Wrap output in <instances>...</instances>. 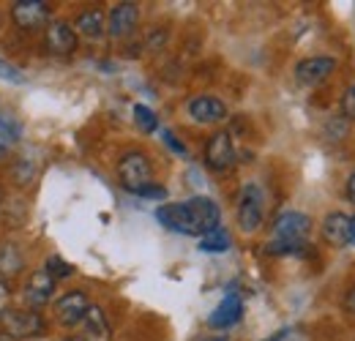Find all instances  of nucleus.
<instances>
[{
  "label": "nucleus",
  "instance_id": "1",
  "mask_svg": "<svg viewBox=\"0 0 355 341\" xmlns=\"http://www.w3.org/2000/svg\"><path fill=\"white\" fill-rule=\"evenodd\" d=\"M156 218L178 235H191V238H202L211 229L219 227L222 211L211 197H191L183 202H167L156 208Z\"/></svg>",
  "mask_w": 355,
  "mask_h": 341
},
{
  "label": "nucleus",
  "instance_id": "2",
  "mask_svg": "<svg viewBox=\"0 0 355 341\" xmlns=\"http://www.w3.org/2000/svg\"><path fill=\"white\" fill-rule=\"evenodd\" d=\"M311 232V218L301 211H284L276 216L270 241H268V254H304L309 246L306 238Z\"/></svg>",
  "mask_w": 355,
  "mask_h": 341
},
{
  "label": "nucleus",
  "instance_id": "3",
  "mask_svg": "<svg viewBox=\"0 0 355 341\" xmlns=\"http://www.w3.org/2000/svg\"><path fill=\"white\" fill-rule=\"evenodd\" d=\"M44 331H46V325L39 311L14 308V311H6V314L0 317V333L8 341L36 339V336H44Z\"/></svg>",
  "mask_w": 355,
  "mask_h": 341
},
{
  "label": "nucleus",
  "instance_id": "4",
  "mask_svg": "<svg viewBox=\"0 0 355 341\" xmlns=\"http://www.w3.org/2000/svg\"><path fill=\"white\" fill-rule=\"evenodd\" d=\"M263 218H266V197H263V189L257 183H246L241 189V197H238V227L241 232L252 235L263 227Z\"/></svg>",
  "mask_w": 355,
  "mask_h": 341
},
{
  "label": "nucleus",
  "instance_id": "5",
  "mask_svg": "<svg viewBox=\"0 0 355 341\" xmlns=\"http://www.w3.org/2000/svg\"><path fill=\"white\" fill-rule=\"evenodd\" d=\"M118 177H121V186H123L129 194H139L145 186L153 183V167H150V161H148L145 153L129 150V153L118 161Z\"/></svg>",
  "mask_w": 355,
  "mask_h": 341
},
{
  "label": "nucleus",
  "instance_id": "6",
  "mask_svg": "<svg viewBox=\"0 0 355 341\" xmlns=\"http://www.w3.org/2000/svg\"><path fill=\"white\" fill-rule=\"evenodd\" d=\"M186 112L194 123L200 126H214V123H222L227 121V104L216 96H194L189 104H186Z\"/></svg>",
  "mask_w": 355,
  "mask_h": 341
},
{
  "label": "nucleus",
  "instance_id": "7",
  "mask_svg": "<svg viewBox=\"0 0 355 341\" xmlns=\"http://www.w3.org/2000/svg\"><path fill=\"white\" fill-rule=\"evenodd\" d=\"M334 71H336V60L331 55H317V58H306L295 66V80L304 87H317L322 85Z\"/></svg>",
  "mask_w": 355,
  "mask_h": 341
},
{
  "label": "nucleus",
  "instance_id": "8",
  "mask_svg": "<svg viewBox=\"0 0 355 341\" xmlns=\"http://www.w3.org/2000/svg\"><path fill=\"white\" fill-rule=\"evenodd\" d=\"M205 164L214 172H224L235 164V145L227 131H216L205 142Z\"/></svg>",
  "mask_w": 355,
  "mask_h": 341
},
{
  "label": "nucleus",
  "instance_id": "9",
  "mask_svg": "<svg viewBox=\"0 0 355 341\" xmlns=\"http://www.w3.org/2000/svg\"><path fill=\"white\" fill-rule=\"evenodd\" d=\"M88 308H90L88 295H85V292H80V290H74V292H66L63 298L55 303V317H58V322H60V325L74 328V325H80V322L85 320Z\"/></svg>",
  "mask_w": 355,
  "mask_h": 341
},
{
  "label": "nucleus",
  "instance_id": "10",
  "mask_svg": "<svg viewBox=\"0 0 355 341\" xmlns=\"http://www.w3.org/2000/svg\"><path fill=\"white\" fill-rule=\"evenodd\" d=\"M11 19L22 28V30H39L42 25L49 22V8L42 0H19L11 8Z\"/></svg>",
  "mask_w": 355,
  "mask_h": 341
},
{
  "label": "nucleus",
  "instance_id": "11",
  "mask_svg": "<svg viewBox=\"0 0 355 341\" xmlns=\"http://www.w3.org/2000/svg\"><path fill=\"white\" fill-rule=\"evenodd\" d=\"M137 22H139V8H137V3H118V6L110 11L107 30H110V36L123 39V36L134 33Z\"/></svg>",
  "mask_w": 355,
  "mask_h": 341
},
{
  "label": "nucleus",
  "instance_id": "12",
  "mask_svg": "<svg viewBox=\"0 0 355 341\" xmlns=\"http://www.w3.org/2000/svg\"><path fill=\"white\" fill-rule=\"evenodd\" d=\"M44 42H46V49L55 52V55H71L77 49V33L66 22H49L46 25Z\"/></svg>",
  "mask_w": 355,
  "mask_h": 341
},
{
  "label": "nucleus",
  "instance_id": "13",
  "mask_svg": "<svg viewBox=\"0 0 355 341\" xmlns=\"http://www.w3.org/2000/svg\"><path fill=\"white\" fill-rule=\"evenodd\" d=\"M80 325H83V341H112V328H110L107 314L101 311V306L90 303L88 314Z\"/></svg>",
  "mask_w": 355,
  "mask_h": 341
},
{
  "label": "nucleus",
  "instance_id": "14",
  "mask_svg": "<svg viewBox=\"0 0 355 341\" xmlns=\"http://www.w3.org/2000/svg\"><path fill=\"white\" fill-rule=\"evenodd\" d=\"M241 317H243V303H241V298H238V295H227V298L214 308V314L208 317V325L216 328V331H227V328H232Z\"/></svg>",
  "mask_w": 355,
  "mask_h": 341
},
{
  "label": "nucleus",
  "instance_id": "15",
  "mask_svg": "<svg viewBox=\"0 0 355 341\" xmlns=\"http://www.w3.org/2000/svg\"><path fill=\"white\" fill-rule=\"evenodd\" d=\"M52 295H55V279L46 270L31 273V279L25 284V298L31 300L33 306H44V303L52 300Z\"/></svg>",
  "mask_w": 355,
  "mask_h": 341
},
{
  "label": "nucleus",
  "instance_id": "16",
  "mask_svg": "<svg viewBox=\"0 0 355 341\" xmlns=\"http://www.w3.org/2000/svg\"><path fill=\"white\" fill-rule=\"evenodd\" d=\"M347 229H350V216L334 211L322 221V241L328 246H347Z\"/></svg>",
  "mask_w": 355,
  "mask_h": 341
},
{
  "label": "nucleus",
  "instance_id": "17",
  "mask_svg": "<svg viewBox=\"0 0 355 341\" xmlns=\"http://www.w3.org/2000/svg\"><path fill=\"white\" fill-rule=\"evenodd\" d=\"M77 30H80L85 39H101L104 30H107V25H104V14H101L98 8L83 11V14L77 17Z\"/></svg>",
  "mask_w": 355,
  "mask_h": 341
},
{
  "label": "nucleus",
  "instance_id": "18",
  "mask_svg": "<svg viewBox=\"0 0 355 341\" xmlns=\"http://www.w3.org/2000/svg\"><path fill=\"white\" fill-rule=\"evenodd\" d=\"M230 246H232V238L224 227H216V229H211L208 235L200 238V252H208V254H222Z\"/></svg>",
  "mask_w": 355,
  "mask_h": 341
},
{
  "label": "nucleus",
  "instance_id": "19",
  "mask_svg": "<svg viewBox=\"0 0 355 341\" xmlns=\"http://www.w3.org/2000/svg\"><path fill=\"white\" fill-rule=\"evenodd\" d=\"M134 123L139 126V131H145V134H153V131L159 128V118H156V112H153L150 107H145V104H137V107H134Z\"/></svg>",
  "mask_w": 355,
  "mask_h": 341
},
{
  "label": "nucleus",
  "instance_id": "20",
  "mask_svg": "<svg viewBox=\"0 0 355 341\" xmlns=\"http://www.w3.org/2000/svg\"><path fill=\"white\" fill-rule=\"evenodd\" d=\"M19 137H22V126H19L11 115H3V112H0V142L8 148V145H14V142H19Z\"/></svg>",
  "mask_w": 355,
  "mask_h": 341
},
{
  "label": "nucleus",
  "instance_id": "21",
  "mask_svg": "<svg viewBox=\"0 0 355 341\" xmlns=\"http://www.w3.org/2000/svg\"><path fill=\"white\" fill-rule=\"evenodd\" d=\"M44 270L55 279V281H58V279H69V276L74 273V268H71L66 259H60V256H49Z\"/></svg>",
  "mask_w": 355,
  "mask_h": 341
},
{
  "label": "nucleus",
  "instance_id": "22",
  "mask_svg": "<svg viewBox=\"0 0 355 341\" xmlns=\"http://www.w3.org/2000/svg\"><path fill=\"white\" fill-rule=\"evenodd\" d=\"M0 268H3L6 273H17V270L22 268V259L14 252V246H8V243L0 249Z\"/></svg>",
  "mask_w": 355,
  "mask_h": 341
},
{
  "label": "nucleus",
  "instance_id": "23",
  "mask_svg": "<svg viewBox=\"0 0 355 341\" xmlns=\"http://www.w3.org/2000/svg\"><path fill=\"white\" fill-rule=\"evenodd\" d=\"M0 80H6V82H11V85H22V82H25V74H22L17 66L0 60Z\"/></svg>",
  "mask_w": 355,
  "mask_h": 341
},
{
  "label": "nucleus",
  "instance_id": "24",
  "mask_svg": "<svg viewBox=\"0 0 355 341\" xmlns=\"http://www.w3.org/2000/svg\"><path fill=\"white\" fill-rule=\"evenodd\" d=\"M342 115L347 121H355V85H350L342 96Z\"/></svg>",
  "mask_w": 355,
  "mask_h": 341
},
{
  "label": "nucleus",
  "instance_id": "25",
  "mask_svg": "<svg viewBox=\"0 0 355 341\" xmlns=\"http://www.w3.org/2000/svg\"><path fill=\"white\" fill-rule=\"evenodd\" d=\"M137 197H148V200H164L167 197V189L164 186H156V183H150V186H145Z\"/></svg>",
  "mask_w": 355,
  "mask_h": 341
},
{
  "label": "nucleus",
  "instance_id": "26",
  "mask_svg": "<svg viewBox=\"0 0 355 341\" xmlns=\"http://www.w3.org/2000/svg\"><path fill=\"white\" fill-rule=\"evenodd\" d=\"M164 142H167V148H170V150H175L178 156H186V145H180V142H178L173 131H164Z\"/></svg>",
  "mask_w": 355,
  "mask_h": 341
},
{
  "label": "nucleus",
  "instance_id": "27",
  "mask_svg": "<svg viewBox=\"0 0 355 341\" xmlns=\"http://www.w3.org/2000/svg\"><path fill=\"white\" fill-rule=\"evenodd\" d=\"M8 298H11V290L6 281H0V317L6 314V306H8Z\"/></svg>",
  "mask_w": 355,
  "mask_h": 341
},
{
  "label": "nucleus",
  "instance_id": "28",
  "mask_svg": "<svg viewBox=\"0 0 355 341\" xmlns=\"http://www.w3.org/2000/svg\"><path fill=\"white\" fill-rule=\"evenodd\" d=\"M345 197H347V202H353V205H355V170L350 172V177H347V186H345Z\"/></svg>",
  "mask_w": 355,
  "mask_h": 341
},
{
  "label": "nucleus",
  "instance_id": "29",
  "mask_svg": "<svg viewBox=\"0 0 355 341\" xmlns=\"http://www.w3.org/2000/svg\"><path fill=\"white\" fill-rule=\"evenodd\" d=\"M345 308H347L350 314H355V287L347 292V298H345Z\"/></svg>",
  "mask_w": 355,
  "mask_h": 341
},
{
  "label": "nucleus",
  "instance_id": "30",
  "mask_svg": "<svg viewBox=\"0 0 355 341\" xmlns=\"http://www.w3.org/2000/svg\"><path fill=\"white\" fill-rule=\"evenodd\" d=\"M347 246H355V216H350V229H347Z\"/></svg>",
  "mask_w": 355,
  "mask_h": 341
},
{
  "label": "nucleus",
  "instance_id": "31",
  "mask_svg": "<svg viewBox=\"0 0 355 341\" xmlns=\"http://www.w3.org/2000/svg\"><path fill=\"white\" fill-rule=\"evenodd\" d=\"M263 341H284V331H282V333H273V336H268V339H263Z\"/></svg>",
  "mask_w": 355,
  "mask_h": 341
},
{
  "label": "nucleus",
  "instance_id": "32",
  "mask_svg": "<svg viewBox=\"0 0 355 341\" xmlns=\"http://www.w3.org/2000/svg\"><path fill=\"white\" fill-rule=\"evenodd\" d=\"M3 153H6V145H3V142H0V156H3Z\"/></svg>",
  "mask_w": 355,
  "mask_h": 341
},
{
  "label": "nucleus",
  "instance_id": "33",
  "mask_svg": "<svg viewBox=\"0 0 355 341\" xmlns=\"http://www.w3.org/2000/svg\"><path fill=\"white\" fill-rule=\"evenodd\" d=\"M0 205H3V189H0Z\"/></svg>",
  "mask_w": 355,
  "mask_h": 341
},
{
  "label": "nucleus",
  "instance_id": "34",
  "mask_svg": "<svg viewBox=\"0 0 355 341\" xmlns=\"http://www.w3.org/2000/svg\"><path fill=\"white\" fill-rule=\"evenodd\" d=\"M0 341H8V339H6V336H3V333H0Z\"/></svg>",
  "mask_w": 355,
  "mask_h": 341
},
{
  "label": "nucleus",
  "instance_id": "35",
  "mask_svg": "<svg viewBox=\"0 0 355 341\" xmlns=\"http://www.w3.org/2000/svg\"><path fill=\"white\" fill-rule=\"evenodd\" d=\"M208 341H227V339H208Z\"/></svg>",
  "mask_w": 355,
  "mask_h": 341
}]
</instances>
